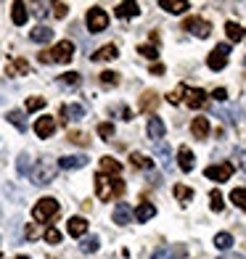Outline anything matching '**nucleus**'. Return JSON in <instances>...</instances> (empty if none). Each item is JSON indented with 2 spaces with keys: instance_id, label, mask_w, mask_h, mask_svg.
<instances>
[{
  "instance_id": "f257e3e1",
  "label": "nucleus",
  "mask_w": 246,
  "mask_h": 259,
  "mask_svg": "<svg viewBox=\"0 0 246 259\" xmlns=\"http://www.w3.org/2000/svg\"><path fill=\"white\" fill-rule=\"evenodd\" d=\"M93 183H96V196L101 201H111V198L125 196V180H116V178H109V175L98 172L93 178Z\"/></svg>"
},
{
  "instance_id": "f03ea898",
  "label": "nucleus",
  "mask_w": 246,
  "mask_h": 259,
  "mask_svg": "<svg viewBox=\"0 0 246 259\" xmlns=\"http://www.w3.org/2000/svg\"><path fill=\"white\" fill-rule=\"evenodd\" d=\"M56 175H58V161L53 156H40L29 172V180L34 185H51L56 180Z\"/></svg>"
},
{
  "instance_id": "7ed1b4c3",
  "label": "nucleus",
  "mask_w": 246,
  "mask_h": 259,
  "mask_svg": "<svg viewBox=\"0 0 246 259\" xmlns=\"http://www.w3.org/2000/svg\"><path fill=\"white\" fill-rule=\"evenodd\" d=\"M72 58H74V45L69 42V40L56 42L51 51L40 53V61H43V64H69Z\"/></svg>"
},
{
  "instance_id": "20e7f679",
  "label": "nucleus",
  "mask_w": 246,
  "mask_h": 259,
  "mask_svg": "<svg viewBox=\"0 0 246 259\" xmlns=\"http://www.w3.org/2000/svg\"><path fill=\"white\" fill-rule=\"evenodd\" d=\"M58 211H61V204H58L56 198H40V201L32 206V217L37 222H51Z\"/></svg>"
},
{
  "instance_id": "39448f33",
  "label": "nucleus",
  "mask_w": 246,
  "mask_h": 259,
  "mask_svg": "<svg viewBox=\"0 0 246 259\" xmlns=\"http://www.w3.org/2000/svg\"><path fill=\"white\" fill-rule=\"evenodd\" d=\"M85 24H88V32L90 34H98V32H103L109 27V16H106V11L103 8H90L88 11V19H85Z\"/></svg>"
},
{
  "instance_id": "423d86ee",
  "label": "nucleus",
  "mask_w": 246,
  "mask_h": 259,
  "mask_svg": "<svg viewBox=\"0 0 246 259\" xmlns=\"http://www.w3.org/2000/svg\"><path fill=\"white\" fill-rule=\"evenodd\" d=\"M228 56H230V45H228V42H220L217 48L209 53L207 66L212 69V72H220V69H225V66H228Z\"/></svg>"
},
{
  "instance_id": "0eeeda50",
  "label": "nucleus",
  "mask_w": 246,
  "mask_h": 259,
  "mask_svg": "<svg viewBox=\"0 0 246 259\" xmlns=\"http://www.w3.org/2000/svg\"><path fill=\"white\" fill-rule=\"evenodd\" d=\"M233 172H236V167H233L230 161H222V164H215V167L204 169L207 180H215V183H228L233 178Z\"/></svg>"
},
{
  "instance_id": "6e6552de",
  "label": "nucleus",
  "mask_w": 246,
  "mask_h": 259,
  "mask_svg": "<svg viewBox=\"0 0 246 259\" xmlns=\"http://www.w3.org/2000/svg\"><path fill=\"white\" fill-rule=\"evenodd\" d=\"M183 29L191 32V34H196V37H209V34H212V24H209L207 19H198V16L185 19V21H183Z\"/></svg>"
},
{
  "instance_id": "1a4fd4ad",
  "label": "nucleus",
  "mask_w": 246,
  "mask_h": 259,
  "mask_svg": "<svg viewBox=\"0 0 246 259\" xmlns=\"http://www.w3.org/2000/svg\"><path fill=\"white\" fill-rule=\"evenodd\" d=\"M58 116H61V122H79V119H85V106H82V103H69V106H61Z\"/></svg>"
},
{
  "instance_id": "9d476101",
  "label": "nucleus",
  "mask_w": 246,
  "mask_h": 259,
  "mask_svg": "<svg viewBox=\"0 0 246 259\" xmlns=\"http://www.w3.org/2000/svg\"><path fill=\"white\" fill-rule=\"evenodd\" d=\"M34 133H37V138H51L56 133V119L53 116H40L34 122Z\"/></svg>"
},
{
  "instance_id": "9b49d317",
  "label": "nucleus",
  "mask_w": 246,
  "mask_h": 259,
  "mask_svg": "<svg viewBox=\"0 0 246 259\" xmlns=\"http://www.w3.org/2000/svg\"><path fill=\"white\" fill-rule=\"evenodd\" d=\"M183 254H185L183 246H159V249L151 254V259H178Z\"/></svg>"
},
{
  "instance_id": "f8f14e48",
  "label": "nucleus",
  "mask_w": 246,
  "mask_h": 259,
  "mask_svg": "<svg viewBox=\"0 0 246 259\" xmlns=\"http://www.w3.org/2000/svg\"><path fill=\"white\" fill-rule=\"evenodd\" d=\"M185 103H188L191 109H201V106L207 103V93L198 90V88H188L185 90Z\"/></svg>"
},
{
  "instance_id": "ddd939ff",
  "label": "nucleus",
  "mask_w": 246,
  "mask_h": 259,
  "mask_svg": "<svg viewBox=\"0 0 246 259\" xmlns=\"http://www.w3.org/2000/svg\"><path fill=\"white\" fill-rule=\"evenodd\" d=\"M6 74H11V77L29 74V64L24 61V58H14V61H8V64H6Z\"/></svg>"
},
{
  "instance_id": "4468645a",
  "label": "nucleus",
  "mask_w": 246,
  "mask_h": 259,
  "mask_svg": "<svg viewBox=\"0 0 246 259\" xmlns=\"http://www.w3.org/2000/svg\"><path fill=\"white\" fill-rule=\"evenodd\" d=\"M85 233H88V220L85 217H72L69 220V235H74V238H85Z\"/></svg>"
},
{
  "instance_id": "2eb2a0df",
  "label": "nucleus",
  "mask_w": 246,
  "mask_h": 259,
  "mask_svg": "<svg viewBox=\"0 0 246 259\" xmlns=\"http://www.w3.org/2000/svg\"><path fill=\"white\" fill-rule=\"evenodd\" d=\"M191 133H193V138H198V140L209 138V119H207V116H196V119L191 122Z\"/></svg>"
},
{
  "instance_id": "dca6fc26",
  "label": "nucleus",
  "mask_w": 246,
  "mask_h": 259,
  "mask_svg": "<svg viewBox=\"0 0 246 259\" xmlns=\"http://www.w3.org/2000/svg\"><path fill=\"white\" fill-rule=\"evenodd\" d=\"M88 164V156H61L58 159V169H82Z\"/></svg>"
},
{
  "instance_id": "f3484780",
  "label": "nucleus",
  "mask_w": 246,
  "mask_h": 259,
  "mask_svg": "<svg viewBox=\"0 0 246 259\" xmlns=\"http://www.w3.org/2000/svg\"><path fill=\"white\" fill-rule=\"evenodd\" d=\"M154 151H156V156L161 159V164H164V169H172V151H170V146L164 143V140H159V143H154Z\"/></svg>"
},
{
  "instance_id": "a211bd4d",
  "label": "nucleus",
  "mask_w": 246,
  "mask_h": 259,
  "mask_svg": "<svg viewBox=\"0 0 246 259\" xmlns=\"http://www.w3.org/2000/svg\"><path fill=\"white\" fill-rule=\"evenodd\" d=\"M193 154H191V148L188 146H180V151H178V167L183 169V172H191L193 169Z\"/></svg>"
},
{
  "instance_id": "6ab92c4d",
  "label": "nucleus",
  "mask_w": 246,
  "mask_h": 259,
  "mask_svg": "<svg viewBox=\"0 0 246 259\" xmlns=\"http://www.w3.org/2000/svg\"><path fill=\"white\" fill-rule=\"evenodd\" d=\"M11 19H14V24H16V27H24V24H27V19H29V14H27V3H14V6H11Z\"/></svg>"
},
{
  "instance_id": "aec40b11",
  "label": "nucleus",
  "mask_w": 246,
  "mask_h": 259,
  "mask_svg": "<svg viewBox=\"0 0 246 259\" xmlns=\"http://www.w3.org/2000/svg\"><path fill=\"white\" fill-rule=\"evenodd\" d=\"M148 138L151 140H154V143H159V140L164 138V122L159 119V116H151V119H148Z\"/></svg>"
},
{
  "instance_id": "412c9836",
  "label": "nucleus",
  "mask_w": 246,
  "mask_h": 259,
  "mask_svg": "<svg viewBox=\"0 0 246 259\" xmlns=\"http://www.w3.org/2000/svg\"><path fill=\"white\" fill-rule=\"evenodd\" d=\"M116 56H119V51H116V45H103V48H98V51L93 53L90 58H93V61H114Z\"/></svg>"
},
{
  "instance_id": "4be33fe9",
  "label": "nucleus",
  "mask_w": 246,
  "mask_h": 259,
  "mask_svg": "<svg viewBox=\"0 0 246 259\" xmlns=\"http://www.w3.org/2000/svg\"><path fill=\"white\" fill-rule=\"evenodd\" d=\"M159 6L167 11V14H183V11L191 8V3H185V0H159Z\"/></svg>"
},
{
  "instance_id": "5701e85b",
  "label": "nucleus",
  "mask_w": 246,
  "mask_h": 259,
  "mask_svg": "<svg viewBox=\"0 0 246 259\" xmlns=\"http://www.w3.org/2000/svg\"><path fill=\"white\" fill-rule=\"evenodd\" d=\"M114 14H116V19H133V16L140 14V6L138 3H119Z\"/></svg>"
},
{
  "instance_id": "b1692460",
  "label": "nucleus",
  "mask_w": 246,
  "mask_h": 259,
  "mask_svg": "<svg viewBox=\"0 0 246 259\" xmlns=\"http://www.w3.org/2000/svg\"><path fill=\"white\" fill-rule=\"evenodd\" d=\"M138 106H140V111H143V114H146V111L151 114V111H154L156 106H159V96L148 90V93H143V96H140V103H138Z\"/></svg>"
},
{
  "instance_id": "393cba45",
  "label": "nucleus",
  "mask_w": 246,
  "mask_h": 259,
  "mask_svg": "<svg viewBox=\"0 0 246 259\" xmlns=\"http://www.w3.org/2000/svg\"><path fill=\"white\" fill-rule=\"evenodd\" d=\"M29 40H32V42H40V45H43V42H51V40H53V29H51V27H34L32 34H29Z\"/></svg>"
},
{
  "instance_id": "a878e982",
  "label": "nucleus",
  "mask_w": 246,
  "mask_h": 259,
  "mask_svg": "<svg viewBox=\"0 0 246 259\" xmlns=\"http://www.w3.org/2000/svg\"><path fill=\"white\" fill-rule=\"evenodd\" d=\"M79 249L85 254H96L101 249V238L98 235H85V238H79Z\"/></svg>"
},
{
  "instance_id": "bb28decb",
  "label": "nucleus",
  "mask_w": 246,
  "mask_h": 259,
  "mask_svg": "<svg viewBox=\"0 0 246 259\" xmlns=\"http://www.w3.org/2000/svg\"><path fill=\"white\" fill-rule=\"evenodd\" d=\"M130 220H133L130 206H127V204H116V209H114V222H116V225H127Z\"/></svg>"
},
{
  "instance_id": "cd10ccee",
  "label": "nucleus",
  "mask_w": 246,
  "mask_h": 259,
  "mask_svg": "<svg viewBox=\"0 0 246 259\" xmlns=\"http://www.w3.org/2000/svg\"><path fill=\"white\" fill-rule=\"evenodd\" d=\"M101 172L103 175H119L122 172V164L116 161V159H111V156H103L101 159Z\"/></svg>"
},
{
  "instance_id": "c85d7f7f",
  "label": "nucleus",
  "mask_w": 246,
  "mask_h": 259,
  "mask_svg": "<svg viewBox=\"0 0 246 259\" xmlns=\"http://www.w3.org/2000/svg\"><path fill=\"white\" fill-rule=\"evenodd\" d=\"M154 214H156V209H154V204H148V201H143V204L135 209V220L138 222H148Z\"/></svg>"
},
{
  "instance_id": "c756f323",
  "label": "nucleus",
  "mask_w": 246,
  "mask_h": 259,
  "mask_svg": "<svg viewBox=\"0 0 246 259\" xmlns=\"http://www.w3.org/2000/svg\"><path fill=\"white\" fill-rule=\"evenodd\" d=\"M130 164L135 169H151V167H154V159H148L146 154H138V151H135V154L130 156Z\"/></svg>"
},
{
  "instance_id": "7c9ffc66",
  "label": "nucleus",
  "mask_w": 246,
  "mask_h": 259,
  "mask_svg": "<svg viewBox=\"0 0 246 259\" xmlns=\"http://www.w3.org/2000/svg\"><path fill=\"white\" fill-rule=\"evenodd\" d=\"M6 119H8L11 124H14V127L19 130V133H27V119H24V114H21V111H8Z\"/></svg>"
},
{
  "instance_id": "2f4dec72",
  "label": "nucleus",
  "mask_w": 246,
  "mask_h": 259,
  "mask_svg": "<svg viewBox=\"0 0 246 259\" xmlns=\"http://www.w3.org/2000/svg\"><path fill=\"white\" fill-rule=\"evenodd\" d=\"M225 34H228V40H230V42L243 40V29L236 24V21H228V24H225Z\"/></svg>"
},
{
  "instance_id": "473e14b6",
  "label": "nucleus",
  "mask_w": 246,
  "mask_h": 259,
  "mask_svg": "<svg viewBox=\"0 0 246 259\" xmlns=\"http://www.w3.org/2000/svg\"><path fill=\"white\" fill-rule=\"evenodd\" d=\"M215 246H217L220 251H228L230 246H233V235L230 233H217L215 235Z\"/></svg>"
},
{
  "instance_id": "72a5a7b5",
  "label": "nucleus",
  "mask_w": 246,
  "mask_h": 259,
  "mask_svg": "<svg viewBox=\"0 0 246 259\" xmlns=\"http://www.w3.org/2000/svg\"><path fill=\"white\" fill-rule=\"evenodd\" d=\"M16 172H19V175H29V172H32V156H29V154H21V156L16 159Z\"/></svg>"
},
{
  "instance_id": "f704fd0d",
  "label": "nucleus",
  "mask_w": 246,
  "mask_h": 259,
  "mask_svg": "<svg viewBox=\"0 0 246 259\" xmlns=\"http://www.w3.org/2000/svg\"><path fill=\"white\" fill-rule=\"evenodd\" d=\"M230 201L236 204L238 209H243V211H246V188H236V191L230 193Z\"/></svg>"
},
{
  "instance_id": "c9c22d12",
  "label": "nucleus",
  "mask_w": 246,
  "mask_h": 259,
  "mask_svg": "<svg viewBox=\"0 0 246 259\" xmlns=\"http://www.w3.org/2000/svg\"><path fill=\"white\" fill-rule=\"evenodd\" d=\"M175 198H180V204H188L193 198V191L185 188V185H175Z\"/></svg>"
},
{
  "instance_id": "e433bc0d",
  "label": "nucleus",
  "mask_w": 246,
  "mask_h": 259,
  "mask_svg": "<svg viewBox=\"0 0 246 259\" xmlns=\"http://www.w3.org/2000/svg\"><path fill=\"white\" fill-rule=\"evenodd\" d=\"M69 140H72L74 146H82V148L90 146V138H88L85 133H77V130H72V133H69Z\"/></svg>"
},
{
  "instance_id": "4c0bfd02",
  "label": "nucleus",
  "mask_w": 246,
  "mask_h": 259,
  "mask_svg": "<svg viewBox=\"0 0 246 259\" xmlns=\"http://www.w3.org/2000/svg\"><path fill=\"white\" fill-rule=\"evenodd\" d=\"M209 206H212V211H222L225 201H222V193L220 191H212V196H209Z\"/></svg>"
},
{
  "instance_id": "58836bf2",
  "label": "nucleus",
  "mask_w": 246,
  "mask_h": 259,
  "mask_svg": "<svg viewBox=\"0 0 246 259\" xmlns=\"http://www.w3.org/2000/svg\"><path fill=\"white\" fill-rule=\"evenodd\" d=\"M185 90H188L185 85H178V88H175V90L170 93V96H167V101H170V103H180V101L185 98Z\"/></svg>"
},
{
  "instance_id": "ea45409f",
  "label": "nucleus",
  "mask_w": 246,
  "mask_h": 259,
  "mask_svg": "<svg viewBox=\"0 0 246 259\" xmlns=\"http://www.w3.org/2000/svg\"><path fill=\"white\" fill-rule=\"evenodd\" d=\"M116 82H119V74H116V72H103V74H101V85L114 88Z\"/></svg>"
},
{
  "instance_id": "a19ab883",
  "label": "nucleus",
  "mask_w": 246,
  "mask_h": 259,
  "mask_svg": "<svg viewBox=\"0 0 246 259\" xmlns=\"http://www.w3.org/2000/svg\"><path fill=\"white\" fill-rule=\"evenodd\" d=\"M58 82H61V85H79V82H82V77L77 74V72H69V74H61V79H58Z\"/></svg>"
},
{
  "instance_id": "79ce46f5",
  "label": "nucleus",
  "mask_w": 246,
  "mask_h": 259,
  "mask_svg": "<svg viewBox=\"0 0 246 259\" xmlns=\"http://www.w3.org/2000/svg\"><path fill=\"white\" fill-rule=\"evenodd\" d=\"M98 135H101L103 140L114 138V124H111V122H101V124H98Z\"/></svg>"
},
{
  "instance_id": "37998d69",
  "label": "nucleus",
  "mask_w": 246,
  "mask_h": 259,
  "mask_svg": "<svg viewBox=\"0 0 246 259\" xmlns=\"http://www.w3.org/2000/svg\"><path fill=\"white\" fill-rule=\"evenodd\" d=\"M138 53H140V56H146V58H151V61H154V58L159 56L156 45H140V48H138Z\"/></svg>"
},
{
  "instance_id": "c03bdc74",
  "label": "nucleus",
  "mask_w": 246,
  "mask_h": 259,
  "mask_svg": "<svg viewBox=\"0 0 246 259\" xmlns=\"http://www.w3.org/2000/svg\"><path fill=\"white\" fill-rule=\"evenodd\" d=\"M236 114H238L236 106H233V109H220V111H217V116H222L225 122H236Z\"/></svg>"
},
{
  "instance_id": "a18cd8bd",
  "label": "nucleus",
  "mask_w": 246,
  "mask_h": 259,
  "mask_svg": "<svg viewBox=\"0 0 246 259\" xmlns=\"http://www.w3.org/2000/svg\"><path fill=\"white\" fill-rule=\"evenodd\" d=\"M45 241L48 243H61V233H58L56 228H48L45 230Z\"/></svg>"
},
{
  "instance_id": "49530a36",
  "label": "nucleus",
  "mask_w": 246,
  "mask_h": 259,
  "mask_svg": "<svg viewBox=\"0 0 246 259\" xmlns=\"http://www.w3.org/2000/svg\"><path fill=\"white\" fill-rule=\"evenodd\" d=\"M45 106V98H29L27 101V111H40Z\"/></svg>"
},
{
  "instance_id": "de8ad7c7",
  "label": "nucleus",
  "mask_w": 246,
  "mask_h": 259,
  "mask_svg": "<svg viewBox=\"0 0 246 259\" xmlns=\"http://www.w3.org/2000/svg\"><path fill=\"white\" fill-rule=\"evenodd\" d=\"M53 14H56V19H64L69 14V6L66 3H53Z\"/></svg>"
},
{
  "instance_id": "09e8293b",
  "label": "nucleus",
  "mask_w": 246,
  "mask_h": 259,
  "mask_svg": "<svg viewBox=\"0 0 246 259\" xmlns=\"http://www.w3.org/2000/svg\"><path fill=\"white\" fill-rule=\"evenodd\" d=\"M212 98L220 101V103H222V101H228V90H225V88H217V90L212 93Z\"/></svg>"
},
{
  "instance_id": "8fccbe9b",
  "label": "nucleus",
  "mask_w": 246,
  "mask_h": 259,
  "mask_svg": "<svg viewBox=\"0 0 246 259\" xmlns=\"http://www.w3.org/2000/svg\"><path fill=\"white\" fill-rule=\"evenodd\" d=\"M116 114H119V119H133V111L130 109H127V106H119V109H116Z\"/></svg>"
},
{
  "instance_id": "3c124183",
  "label": "nucleus",
  "mask_w": 246,
  "mask_h": 259,
  "mask_svg": "<svg viewBox=\"0 0 246 259\" xmlns=\"http://www.w3.org/2000/svg\"><path fill=\"white\" fill-rule=\"evenodd\" d=\"M37 235H40L37 228H34V225H27V238H29V241H32V238H37Z\"/></svg>"
},
{
  "instance_id": "603ef678",
  "label": "nucleus",
  "mask_w": 246,
  "mask_h": 259,
  "mask_svg": "<svg viewBox=\"0 0 246 259\" xmlns=\"http://www.w3.org/2000/svg\"><path fill=\"white\" fill-rule=\"evenodd\" d=\"M151 74H164V66L161 64H154V66H151Z\"/></svg>"
},
{
  "instance_id": "864d4df0",
  "label": "nucleus",
  "mask_w": 246,
  "mask_h": 259,
  "mask_svg": "<svg viewBox=\"0 0 246 259\" xmlns=\"http://www.w3.org/2000/svg\"><path fill=\"white\" fill-rule=\"evenodd\" d=\"M220 259H243L241 254H225V256H220Z\"/></svg>"
},
{
  "instance_id": "5fc2aeb1",
  "label": "nucleus",
  "mask_w": 246,
  "mask_h": 259,
  "mask_svg": "<svg viewBox=\"0 0 246 259\" xmlns=\"http://www.w3.org/2000/svg\"><path fill=\"white\" fill-rule=\"evenodd\" d=\"M241 167H243V169H246V159H243V161H241Z\"/></svg>"
},
{
  "instance_id": "6e6d98bb",
  "label": "nucleus",
  "mask_w": 246,
  "mask_h": 259,
  "mask_svg": "<svg viewBox=\"0 0 246 259\" xmlns=\"http://www.w3.org/2000/svg\"><path fill=\"white\" fill-rule=\"evenodd\" d=\"M243 64H246V58H243Z\"/></svg>"
},
{
  "instance_id": "4d7b16f0",
  "label": "nucleus",
  "mask_w": 246,
  "mask_h": 259,
  "mask_svg": "<svg viewBox=\"0 0 246 259\" xmlns=\"http://www.w3.org/2000/svg\"><path fill=\"white\" fill-rule=\"evenodd\" d=\"M21 259H27V256H21Z\"/></svg>"
}]
</instances>
